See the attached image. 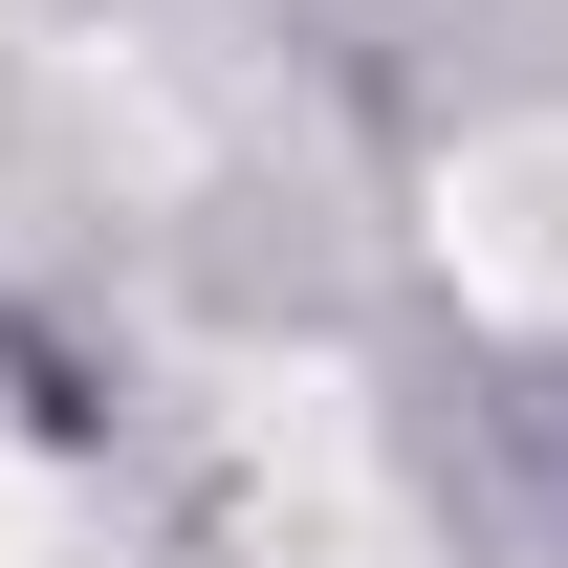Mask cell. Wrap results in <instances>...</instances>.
Segmentation results:
<instances>
[{"label": "cell", "mask_w": 568, "mask_h": 568, "mask_svg": "<svg viewBox=\"0 0 568 568\" xmlns=\"http://www.w3.org/2000/svg\"><path fill=\"white\" fill-rule=\"evenodd\" d=\"M437 263H459V306H503V328H568V110L437 153Z\"/></svg>", "instance_id": "cell-2"}, {"label": "cell", "mask_w": 568, "mask_h": 568, "mask_svg": "<svg viewBox=\"0 0 568 568\" xmlns=\"http://www.w3.org/2000/svg\"><path fill=\"white\" fill-rule=\"evenodd\" d=\"M219 481H241V547L263 568H416V503H394V459H372L351 372H241Z\"/></svg>", "instance_id": "cell-1"}, {"label": "cell", "mask_w": 568, "mask_h": 568, "mask_svg": "<svg viewBox=\"0 0 568 568\" xmlns=\"http://www.w3.org/2000/svg\"><path fill=\"white\" fill-rule=\"evenodd\" d=\"M0 568H67V481L44 459H0Z\"/></svg>", "instance_id": "cell-3"}]
</instances>
